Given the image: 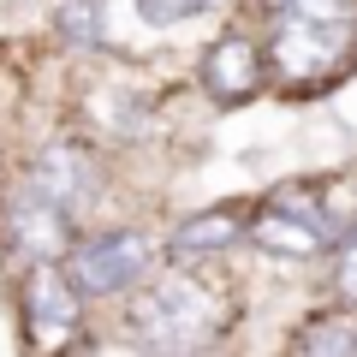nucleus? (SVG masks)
Here are the masks:
<instances>
[{"label": "nucleus", "instance_id": "nucleus-1", "mask_svg": "<svg viewBox=\"0 0 357 357\" xmlns=\"http://www.w3.org/2000/svg\"><path fill=\"white\" fill-rule=\"evenodd\" d=\"M357 48V24L345 0H286L280 30H274V66L286 84H316L340 72Z\"/></svg>", "mask_w": 357, "mask_h": 357}, {"label": "nucleus", "instance_id": "nucleus-2", "mask_svg": "<svg viewBox=\"0 0 357 357\" xmlns=\"http://www.w3.org/2000/svg\"><path fill=\"white\" fill-rule=\"evenodd\" d=\"M220 321V304L203 280H185V274H161V280L143 286L137 310H131V328L143 333V345H161V351H185V345H203Z\"/></svg>", "mask_w": 357, "mask_h": 357}, {"label": "nucleus", "instance_id": "nucleus-3", "mask_svg": "<svg viewBox=\"0 0 357 357\" xmlns=\"http://www.w3.org/2000/svg\"><path fill=\"white\" fill-rule=\"evenodd\" d=\"M155 268V238L149 232H131V227H114L102 238H89L72 250V280L84 298H114V292H131Z\"/></svg>", "mask_w": 357, "mask_h": 357}, {"label": "nucleus", "instance_id": "nucleus-4", "mask_svg": "<svg viewBox=\"0 0 357 357\" xmlns=\"http://www.w3.org/2000/svg\"><path fill=\"white\" fill-rule=\"evenodd\" d=\"M6 238H13V250L30 256V262H54V256H66V244H72V215H66L60 203H48L36 185H24V191L13 197V208H6Z\"/></svg>", "mask_w": 357, "mask_h": 357}, {"label": "nucleus", "instance_id": "nucleus-5", "mask_svg": "<svg viewBox=\"0 0 357 357\" xmlns=\"http://www.w3.org/2000/svg\"><path fill=\"white\" fill-rule=\"evenodd\" d=\"M30 185H36L48 203H60L66 215H77V208L96 197V161H89L77 143H54V149H42L36 173H30Z\"/></svg>", "mask_w": 357, "mask_h": 357}, {"label": "nucleus", "instance_id": "nucleus-6", "mask_svg": "<svg viewBox=\"0 0 357 357\" xmlns=\"http://www.w3.org/2000/svg\"><path fill=\"white\" fill-rule=\"evenodd\" d=\"M77 280L72 274H60L54 262H36L24 280V304H30V321H36L42 340H60V333L77 328Z\"/></svg>", "mask_w": 357, "mask_h": 357}, {"label": "nucleus", "instance_id": "nucleus-7", "mask_svg": "<svg viewBox=\"0 0 357 357\" xmlns=\"http://www.w3.org/2000/svg\"><path fill=\"white\" fill-rule=\"evenodd\" d=\"M203 84L215 89L220 102H244V96H256V84H262L256 42L250 36H220L215 48L203 54Z\"/></svg>", "mask_w": 357, "mask_h": 357}, {"label": "nucleus", "instance_id": "nucleus-8", "mask_svg": "<svg viewBox=\"0 0 357 357\" xmlns=\"http://www.w3.org/2000/svg\"><path fill=\"white\" fill-rule=\"evenodd\" d=\"M250 238L262 244V250H274V256H316L321 244H328V227H321V215H310V208H268V215H256Z\"/></svg>", "mask_w": 357, "mask_h": 357}, {"label": "nucleus", "instance_id": "nucleus-9", "mask_svg": "<svg viewBox=\"0 0 357 357\" xmlns=\"http://www.w3.org/2000/svg\"><path fill=\"white\" fill-rule=\"evenodd\" d=\"M238 220L227 215V208H215V215H197V220H185L178 227V250H227V244H238Z\"/></svg>", "mask_w": 357, "mask_h": 357}, {"label": "nucleus", "instance_id": "nucleus-10", "mask_svg": "<svg viewBox=\"0 0 357 357\" xmlns=\"http://www.w3.org/2000/svg\"><path fill=\"white\" fill-rule=\"evenodd\" d=\"M131 6H137V18H143L149 30H167V24H185V18L220 6V0H131Z\"/></svg>", "mask_w": 357, "mask_h": 357}, {"label": "nucleus", "instance_id": "nucleus-11", "mask_svg": "<svg viewBox=\"0 0 357 357\" xmlns=\"http://www.w3.org/2000/svg\"><path fill=\"white\" fill-rule=\"evenodd\" d=\"M298 351H357V328L351 321H321V328L298 333Z\"/></svg>", "mask_w": 357, "mask_h": 357}, {"label": "nucleus", "instance_id": "nucleus-12", "mask_svg": "<svg viewBox=\"0 0 357 357\" xmlns=\"http://www.w3.org/2000/svg\"><path fill=\"white\" fill-rule=\"evenodd\" d=\"M60 30L72 42H89V36H96V0H77L72 13H60Z\"/></svg>", "mask_w": 357, "mask_h": 357}, {"label": "nucleus", "instance_id": "nucleus-13", "mask_svg": "<svg viewBox=\"0 0 357 357\" xmlns=\"http://www.w3.org/2000/svg\"><path fill=\"white\" fill-rule=\"evenodd\" d=\"M333 280H340V292L357 304V238L345 244V256H340V274H333Z\"/></svg>", "mask_w": 357, "mask_h": 357}]
</instances>
